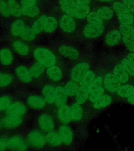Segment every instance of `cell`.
<instances>
[{
    "mask_svg": "<svg viewBox=\"0 0 134 151\" xmlns=\"http://www.w3.org/2000/svg\"><path fill=\"white\" fill-rule=\"evenodd\" d=\"M33 56L37 62L46 68L56 65L57 62L56 55L45 47L35 48L33 50Z\"/></svg>",
    "mask_w": 134,
    "mask_h": 151,
    "instance_id": "6da1fadb",
    "label": "cell"
},
{
    "mask_svg": "<svg viewBox=\"0 0 134 151\" xmlns=\"http://www.w3.org/2000/svg\"><path fill=\"white\" fill-rule=\"evenodd\" d=\"M28 145L34 149H42L46 144V137L38 130H33L28 133L27 137Z\"/></svg>",
    "mask_w": 134,
    "mask_h": 151,
    "instance_id": "7a4b0ae2",
    "label": "cell"
},
{
    "mask_svg": "<svg viewBox=\"0 0 134 151\" xmlns=\"http://www.w3.org/2000/svg\"><path fill=\"white\" fill-rule=\"evenodd\" d=\"M90 65L87 62L82 61L76 64L70 71L72 80L79 83L85 74L90 70Z\"/></svg>",
    "mask_w": 134,
    "mask_h": 151,
    "instance_id": "3957f363",
    "label": "cell"
},
{
    "mask_svg": "<svg viewBox=\"0 0 134 151\" xmlns=\"http://www.w3.org/2000/svg\"><path fill=\"white\" fill-rule=\"evenodd\" d=\"M58 53L61 56L71 60H77L80 57V52L77 48L69 44H62L58 48Z\"/></svg>",
    "mask_w": 134,
    "mask_h": 151,
    "instance_id": "277c9868",
    "label": "cell"
},
{
    "mask_svg": "<svg viewBox=\"0 0 134 151\" xmlns=\"http://www.w3.org/2000/svg\"><path fill=\"white\" fill-rule=\"evenodd\" d=\"M122 84L113 73H107L103 79L104 87L108 92L111 93L118 92Z\"/></svg>",
    "mask_w": 134,
    "mask_h": 151,
    "instance_id": "5b68a950",
    "label": "cell"
},
{
    "mask_svg": "<svg viewBox=\"0 0 134 151\" xmlns=\"http://www.w3.org/2000/svg\"><path fill=\"white\" fill-rule=\"evenodd\" d=\"M38 124L42 131L47 133L54 131L55 127L54 118L47 113H43L38 117Z\"/></svg>",
    "mask_w": 134,
    "mask_h": 151,
    "instance_id": "8992f818",
    "label": "cell"
},
{
    "mask_svg": "<svg viewBox=\"0 0 134 151\" xmlns=\"http://www.w3.org/2000/svg\"><path fill=\"white\" fill-rule=\"evenodd\" d=\"M104 29V26L102 24H87L83 29V35L89 39L95 38L101 35Z\"/></svg>",
    "mask_w": 134,
    "mask_h": 151,
    "instance_id": "52a82bcc",
    "label": "cell"
},
{
    "mask_svg": "<svg viewBox=\"0 0 134 151\" xmlns=\"http://www.w3.org/2000/svg\"><path fill=\"white\" fill-rule=\"evenodd\" d=\"M27 140L19 135H14L9 137V150L14 151H25L28 149Z\"/></svg>",
    "mask_w": 134,
    "mask_h": 151,
    "instance_id": "ba28073f",
    "label": "cell"
},
{
    "mask_svg": "<svg viewBox=\"0 0 134 151\" xmlns=\"http://www.w3.org/2000/svg\"><path fill=\"white\" fill-rule=\"evenodd\" d=\"M15 74L17 79L24 83H29L34 80L29 68L23 65L17 67Z\"/></svg>",
    "mask_w": 134,
    "mask_h": 151,
    "instance_id": "9c48e42d",
    "label": "cell"
},
{
    "mask_svg": "<svg viewBox=\"0 0 134 151\" xmlns=\"http://www.w3.org/2000/svg\"><path fill=\"white\" fill-rule=\"evenodd\" d=\"M23 121V116L6 114L2 119L3 127L9 129H16L21 125Z\"/></svg>",
    "mask_w": 134,
    "mask_h": 151,
    "instance_id": "30bf717a",
    "label": "cell"
},
{
    "mask_svg": "<svg viewBox=\"0 0 134 151\" xmlns=\"http://www.w3.org/2000/svg\"><path fill=\"white\" fill-rule=\"evenodd\" d=\"M14 55L12 50L7 47L0 49V64L4 67H9L14 63Z\"/></svg>",
    "mask_w": 134,
    "mask_h": 151,
    "instance_id": "8fae6325",
    "label": "cell"
},
{
    "mask_svg": "<svg viewBox=\"0 0 134 151\" xmlns=\"http://www.w3.org/2000/svg\"><path fill=\"white\" fill-rule=\"evenodd\" d=\"M59 25L65 33H72L76 29V24L73 18L67 14L63 15L60 19Z\"/></svg>",
    "mask_w": 134,
    "mask_h": 151,
    "instance_id": "7c38bea8",
    "label": "cell"
},
{
    "mask_svg": "<svg viewBox=\"0 0 134 151\" xmlns=\"http://www.w3.org/2000/svg\"><path fill=\"white\" fill-rule=\"evenodd\" d=\"M27 111L25 104L21 102H16L12 103L5 110L6 114L14 116H23Z\"/></svg>",
    "mask_w": 134,
    "mask_h": 151,
    "instance_id": "4fadbf2b",
    "label": "cell"
},
{
    "mask_svg": "<svg viewBox=\"0 0 134 151\" xmlns=\"http://www.w3.org/2000/svg\"><path fill=\"white\" fill-rule=\"evenodd\" d=\"M58 132L64 144L70 145L72 143L74 139V134L70 127L67 125H62L59 128Z\"/></svg>",
    "mask_w": 134,
    "mask_h": 151,
    "instance_id": "5bb4252c",
    "label": "cell"
},
{
    "mask_svg": "<svg viewBox=\"0 0 134 151\" xmlns=\"http://www.w3.org/2000/svg\"><path fill=\"white\" fill-rule=\"evenodd\" d=\"M46 74L47 78L54 83L60 81L64 77V73L62 70L56 65L47 68L46 70Z\"/></svg>",
    "mask_w": 134,
    "mask_h": 151,
    "instance_id": "9a60e30c",
    "label": "cell"
},
{
    "mask_svg": "<svg viewBox=\"0 0 134 151\" xmlns=\"http://www.w3.org/2000/svg\"><path fill=\"white\" fill-rule=\"evenodd\" d=\"M42 97L46 102L49 104H54L56 98V88L52 85L44 86L42 89Z\"/></svg>",
    "mask_w": 134,
    "mask_h": 151,
    "instance_id": "2e32d148",
    "label": "cell"
},
{
    "mask_svg": "<svg viewBox=\"0 0 134 151\" xmlns=\"http://www.w3.org/2000/svg\"><path fill=\"white\" fill-rule=\"evenodd\" d=\"M29 106L36 110H41L44 108L47 102L42 97L37 95H31L27 99Z\"/></svg>",
    "mask_w": 134,
    "mask_h": 151,
    "instance_id": "e0dca14e",
    "label": "cell"
},
{
    "mask_svg": "<svg viewBox=\"0 0 134 151\" xmlns=\"http://www.w3.org/2000/svg\"><path fill=\"white\" fill-rule=\"evenodd\" d=\"M113 73L122 83H126L129 81L130 75L120 63H118L115 66L113 69Z\"/></svg>",
    "mask_w": 134,
    "mask_h": 151,
    "instance_id": "ac0fdd59",
    "label": "cell"
},
{
    "mask_svg": "<svg viewBox=\"0 0 134 151\" xmlns=\"http://www.w3.org/2000/svg\"><path fill=\"white\" fill-rule=\"evenodd\" d=\"M68 95L64 87L58 86L56 87V98L54 104L57 107L61 108L65 106L67 101Z\"/></svg>",
    "mask_w": 134,
    "mask_h": 151,
    "instance_id": "d6986e66",
    "label": "cell"
},
{
    "mask_svg": "<svg viewBox=\"0 0 134 151\" xmlns=\"http://www.w3.org/2000/svg\"><path fill=\"white\" fill-rule=\"evenodd\" d=\"M13 50L17 54L22 57L28 56L29 54V48L25 42L20 40H15L12 44Z\"/></svg>",
    "mask_w": 134,
    "mask_h": 151,
    "instance_id": "ffe728a7",
    "label": "cell"
},
{
    "mask_svg": "<svg viewBox=\"0 0 134 151\" xmlns=\"http://www.w3.org/2000/svg\"><path fill=\"white\" fill-rule=\"evenodd\" d=\"M46 143L52 147H59L61 146L63 143L59 132H55L52 131V132L48 133L46 136Z\"/></svg>",
    "mask_w": 134,
    "mask_h": 151,
    "instance_id": "44dd1931",
    "label": "cell"
},
{
    "mask_svg": "<svg viewBox=\"0 0 134 151\" xmlns=\"http://www.w3.org/2000/svg\"><path fill=\"white\" fill-rule=\"evenodd\" d=\"M122 38L120 31L117 29H113L110 31L106 35L105 42L109 46H115L120 42Z\"/></svg>",
    "mask_w": 134,
    "mask_h": 151,
    "instance_id": "7402d4cb",
    "label": "cell"
},
{
    "mask_svg": "<svg viewBox=\"0 0 134 151\" xmlns=\"http://www.w3.org/2000/svg\"><path fill=\"white\" fill-rule=\"evenodd\" d=\"M58 118L60 121L64 124H68L72 121L70 106H64L59 108L58 112Z\"/></svg>",
    "mask_w": 134,
    "mask_h": 151,
    "instance_id": "603a6c76",
    "label": "cell"
},
{
    "mask_svg": "<svg viewBox=\"0 0 134 151\" xmlns=\"http://www.w3.org/2000/svg\"><path fill=\"white\" fill-rule=\"evenodd\" d=\"M26 26L23 20L18 19L12 24L10 28V32L13 36L21 37Z\"/></svg>",
    "mask_w": 134,
    "mask_h": 151,
    "instance_id": "cb8c5ba5",
    "label": "cell"
},
{
    "mask_svg": "<svg viewBox=\"0 0 134 151\" xmlns=\"http://www.w3.org/2000/svg\"><path fill=\"white\" fill-rule=\"evenodd\" d=\"M113 101V99L110 95L103 94L97 101L93 104V108L95 110H100L109 106Z\"/></svg>",
    "mask_w": 134,
    "mask_h": 151,
    "instance_id": "d4e9b609",
    "label": "cell"
},
{
    "mask_svg": "<svg viewBox=\"0 0 134 151\" xmlns=\"http://www.w3.org/2000/svg\"><path fill=\"white\" fill-rule=\"evenodd\" d=\"M90 92L88 87L80 86L78 92L75 96V102L82 105L89 99Z\"/></svg>",
    "mask_w": 134,
    "mask_h": 151,
    "instance_id": "484cf974",
    "label": "cell"
},
{
    "mask_svg": "<svg viewBox=\"0 0 134 151\" xmlns=\"http://www.w3.org/2000/svg\"><path fill=\"white\" fill-rule=\"evenodd\" d=\"M45 67L38 62L34 63L29 68L33 76L34 80H38L42 77L45 73Z\"/></svg>",
    "mask_w": 134,
    "mask_h": 151,
    "instance_id": "4316f807",
    "label": "cell"
},
{
    "mask_svg": "<svg viewBox=\"0 0 134 151\" xmlns=\"http://www.w3.org/2000/svg\"><path fill=\"white\" fill-rule=\"evenodd\" d=\"M70 107L72 121L78 122L81 120L84 116V110L81 105L75 102Z\"/></svg>",
    "mask_w": 134,
    "mask_h": 151,
    "instance_id": "83f0119b",
    "label": "cell"
},
{
    "mask_svg": "<svg viewBox=\"0 0 134 151\" xmlns=\"http://www.w3.org/2000/svg\"><path fill=\"white\" fill-rule=\"evenodd\" d=\"M14 82V77L11 73L0 71V89L10 87Z\"/></svg>",
    "mask_w": 134,
    "mask_h": 151,
    "instance_id": "f1b7e54d",
    "label": "cell"
},
{
    "mask_svg": "<svg viewBox=\"0 0 134 151\" xmlns=\"http://www.w3.org/2000/svg\"><path fill=\"white\" fill-rule=\"evenodd\" d=\"M60 5L61 9L67 15L71 17H75V11L77 6L70 0H60Z\"/></svg>",
    "mask_w": 134,
    "mask_h": 151,
    "instance_id": "f546056e",
    "label": "cell"
},
{
    "mask_svg": "<svg viewBox=\"0 0 134 151\" xmlns=\"http://www.w3.org/2000/svg\"><path fill=\"white\" fill-rule=\"evenodd\" d=\"M58 24V21L54 17L52 16L47 17L44 24V31L46 33H52L56 30Z\"/></svg>",
    "mask_w": 134,
    "mask_h": 151,
    "instance_id": "4dcf8cb0",
    "label": "cell"
},
{
    "mask_svg": "<svg viewBox=\"0 0 134 151\" xmlns=\"http://www.w3.org/2000/svg\"><path fill=\"white\" fill-rule=\"evenodd\" d=\"M118 96L123 98H128L134 94V87L132 85H122L117 92Z\"/></svg>",
    "mask_w": 134,
    "mask_h": 151,
    "instance_id": "1f68e13d",
    "label": "cell"
},
{
    "mask_svg": "<svg viewBox=\"0 0 134 151\" xmlns=\"http://www.w3.org/2000/svg\"><path fill=\"white\" fill-rule=\"evenodd\" d=\"M64 88L68 96L74 97L75 96L78 92L80 85L72 80H69L64 85Z\"/></svg>",
    "mask_w": 134,
    "mask_h": 151,
    "instance_id": "d6a6232c",
    "label": "cell"
},
{
    "mask_svg": "<svg viewBox=\"0 0 134 151\" xmlns=\"http://www.w3.org/2000/svg\"><path fill=\"white\" fill-rule=\"evenodd\" d=\"M90 11L88 5H80L75 7V17L77 19H84L87 17Z\"/></svg>",
    "mask_w": 134,
    "mask_h": 151,
    "instance_id": "836d02e7",
    "label": "cell"
},
{
    "mask_svg": "<svg viewBox=\"0 0 134 151\" xmlns=\"http://www.w3.org/2000/svg\"><path fill=\"white\" fill-rule=\"evenodd\" d=\"M96 12L102 19L105 20H110L113 17V10L107 6H103L97 9Z\"/></svg>",
    "mask_w": 134,
    "mask_h": 151,
    "instance_id": "e575fe53",
    "label": "cell"
},
{
    "mask_svg": "<svg viewBox=\"0 0 134 151\" xmlns=\"http://www.w3.org/2000/svg\"><path fill=\"white\" fill-rule=\"evenodd\" d=\"M46 16L43 15L35 22L32 26V29L36 34H38L42 33L44 30V24L46 19Z\"/></svg>",
    "mask_w": 134,
    "mask_h": 151,
    "instance_id": "d590c367",
    "label": "cell"
},
{
    "mask_svg": "<svg viewBox=\"0 0 134 151\" xmlns=\"http://www.w3.org/2000/svg\"><path fill=\"white\" fill-rule=\"evenodd\" d=\"M7 3L10 14L15 17L21 15V7L15 1H8Z\"/></svg>",
    "mask_w": 134,
    "mask_h": 151,
    "instance_id": "8d00e7d4",
    "label": "cell"
},
{
    "mask_svg": "<svg viewBox=\"0 0 134 151\" xmlns=\"http://www.w3.org/2000/svg\"><path fill=\"white\" fill-rule=\"evenodd\" d=\"M21 14L26 17H34L39 13L40 10L35 6L31 7H21Z\"/></svg>",
    "mask_w": 134,
    "mask_h": 151,
    "instance_id": "74e56055",
    "label": "cell"
},
{
    "mask_svg": "<svg viewBox=\"0 0 134 151\" xmlns=\"http://www.w3.org/2000/svg\"><path fill=\"white\" fill-rule=\"evenodd\" d=\"M96 77V74L95 72L93 70H90L87 73L85 74L82 80L80 81L79 85L80 86L89 87Z\"/></svg>",
    "mask_w": 134,
    "mask_h": 151,
    "instance_id": "f35d334b",
    "label": "cell"
},
{
    "mask_svg": "<svg viewBox=\"0 0 134 151\" xmlns=\"http://www.w3.org/2000/svg\"><path fill=\"white\" fill-rule=\"evenodd\" d=\"M118 21L121 24L130 25L134 22V17L130 13L119 14L118 15Z\"/></svg>",
    "mask_w": 134,
    "mask_h": 151,
    "instance_id": "ab89813d",
    "label": "cell"
},
{
    "mask_svg": "<svg viewBox=\"0 0 134 151\" xmlns=\"http://www.w3.org/2000/svg\"><path fill=\"white\" fill-rule=\"evenodd\" d=\"M104 93V88L102 86L90 92L89 96V101L91 104H94L101 97Z\"/></svg>",
    "mask_w": 134,
    "mask_h": 151,
    "instance_id": "60d3db41",
    "label": "cell"
},
{
    "mask_svg": "<svg viewBox=\"0 0 134 151\" xmlns=\"http://www.w3.org/2000/svg\"><path fill=\"white\" fill-rule=\"evenodd\" d=\"M36 35V34L33 32L31 27L26 26L20 37L25 42H32L35 39Z\"/></svg>",
    "mask_w": 134,
    "mask_h": 151,
    "instance_id": "b9f144b4",
    "label": "cell"
},
{
    "mask_svg": "<svg viewBox=\"0 0 134 151\" xmlns=\"http://www.w3.org/2000/svg\"><path fill=\"white\" fill-rule=\"evenodd\" d=\"M12 103L11 97L8 95L0 96V112L5 110Z\"/></svg>",
    "mask_w": 134,
    "mask_h": 151,
    "instance_id": "7bdbcfd3",
    "label": "cell"
},
{
    "mask_svg": "<svg viewBox=\"0 0 134 151\" xmlns=\"http://www.w3.org/2000/svg\"><path fill=\"white\" fill-rule=\"evenodd\" d=\"M87 21L89 23L94 24H102L103 23V19L97 14L96 12H92L90 13L87 17Z\"/></svg>",
    "mask_w": 134,
    "mask_h": 151,
    "instance_id": "ee69618b",
    "label": "cell"
},
{
    "mask_svg": "<svg viewBox=\"0 0 134 151\" xmlns=\"http://www.w3.org/2000/svg\"><path fill=\"white\" fill-rule=\"evenodd\" d=\"M113 9L114 11L118 14L130 13V10L124 3L121 2H115L113 5Z\"/></svg>",
    "mask_w": 134,
    "mask_h": 151,
    "instance_id": "f6af8a7d",
    "label": "cell"
},
{
    "mask_svg": "<svg viewBox=\"0 0 134 151\" xmlns=\"http://www.w3.org/2000/svg\"><path fill=\"white\" fill-rule=\"evenodd\" d=\"M123 41L127 49L134 52V36H123Z\"/></svg>",
    "mask_w": 134,
    "mask_h": 151,
    "instance_id": "bcb514c9",
    "label": "cell"
},
{
    "mask_svg": "<svg viewBox=\"0 0 134 151\" xmlns=\"http://www.w3.org/2000/svg\"><path fill=\"white\" fill-rule=\"evenodd\" d=\"M103 84V79L102 78V77L97 76L95 78V79L93 81V82L88 87L90 93L93 91L94 90L101 87L102 86Z\"/></svg>",
    "mask_w": 134,
    "mask_h": 151,
    "instance_id": "7dc6e473",
    "label": "cell"
},
{
    "mask_svg": "<svg viewBox=\"0 0 134 151\" xmlns=\"http://www.w3.org/2000/svg\"><path fill=\"white\" fill-rule=\"evenodd\" d=\"M119 29L123 36H134V28L130 25L121 24Z\"/></svg>",
    "mask_w": 134,
    "mask_h": 151,
    "instance_id": "c3c4849f",
    "label": "cell"
},
{
    "mask_svg": "<svg viewBox=\"0 0 134 151\" xmlns=\"http://www.w3.org/2000/svg\"><path fill=\"white\" fill-rule=\"evenodd\" d=\"M0 14L4 17L10 15L8 3L5 0H0Z\"/></svg>",
    "mask_w": 134,
    "mask_h": 151,
    "instance_id": "681fc988",
    "label": "cell"
},
{
    "mask_svg": "<svg viewBox=\"0 0 134 151\" xmlns=\"http://www.w3.org/2000/svg\"><path fill=\"white\" fill-rule=\"evenodd\" d=\"M120 64H122L124 68L125 69L129 75L134 76V66L126 58L122 60Z\"/></svg>",
    "mask_w": 134,
    "mask_h": 151,
    "instance_id": "f907efd6",
    "label": "cell"
},
{
    "mask_svg": "<svg viewBox=\"0 0 134 151\" xmlns=\"http://www.w3.org/2000/svg\"><path fill=\"white\" fill-rule=\"evenodd\" d=\"M9 150V137L3 135L0 137V151Z\"/></svg>",
    "mask_w": 134,
    "mask_h": 151,
    "instance_id": "816d5d0a",
    "label": "cell"
},
{
    "mask_svg": "<svg viewBox=\"0 0 134 151\" xmlns=\"http://www.w3.org/2000/svg\"><path fill=\"white\" fill-rule=\"evenodd\" d=\"M36 3V0H21V7H31L35 6Z\"/></svg>",
    "mask_w": 134,
    "mask_h": 151,
    "instance_id": "f5cc1de1",
    "label": "cell"
},
{
    "mask_svg": "<svg viewBox=\"0 0 134 151\" xmlns=\"http://www.w3.org/2000/svg\"><path fill=\"white\" fill-rule=\"evenodd\" d=\"M123 3L130 9V11L134 13V0H123Z\"/></svg>",
    "mask_w": 134,
    "mask_h": 151,
    "instance_id": "db71d44e",
    "label": "cell"
},
{
    "mask_svg": "<svg viewBox=\"0 0 134 151\" xmlns=\"http://www.w3.org/2000/svg\"><path fill=\"white\" fill-rule=\"evenodd\" d=\"M76 6L80 5H88L90 2V0H70Z\"/></svg>",
    "mask_w": 134,
    "mask_h": 151,
    "instance_id": "11a10c76",
    "label": "cell"
},
{
    "mask_svg": "<svg viewBox=\"0 0 134 151\" xmlns=\"http://www.w3.org/2000/svg\"><path fill=\"white\" fill-rule=\"evenodd\" d=\"M126 59L134 66V53L131 52L127 55Z\"/></svg>",
    "mask_w": 134,
    "mask_h": 151,
    "instance_id": "9f6ffc18",
    "label": "cell"
},
{
    "mask_svg": "<svg viewBox=\"0 0 134 151\" xmlns=\"http://www.w3.org/2000/svg\"><path fill=\"white\" fill-rule=\"evenodd\" d=\"M127 101L129 104L134 105V94L131 97H129L127 98Z\"/></svg>",
    "mask_w": 134,
    "mask_h": 151,
    "instance_id": "6f0895ef",
    "label": "cell"
},
{
    "mask_svg": "<svg viewBox=\"0 0 134 151\" xmlns=\"http://www.w3.org/2000/svg\"><path fill=\"white\" fill-rule=\"evenodd\" d=\"M99 1L102 2H113L114 0H99Z\"/></svg>",
    "mask_w": 134,
    "mask_h": 151,
    "instance_id": "680465c9",
    "label": "cell"
},
{
    "mask_svg": "<svg viewBox=\"0 0 134 151\" xmlns=\"http://www.w3.org/2000/svg\"><path fill=\"white\" fill-rule=\"evenodd\" d=\"M3 127L2 119H0V130L2 129Z\"/></svg>",
    "mask_w": 134,
    "mask_h": 151,
    "instance_id": "91938a15",
    "label": "cell"
},
{
    "mask_svg": "<svg viewBox=\"0 0 134 151\" xmlns=\"http://www.w3.org/2000/svg\"><path fill=\"white\" fill-rule=\"evenodd\" d=\"M8 1H14V0H8Z\"/></svg>",
    "mask_w": 134,
    "mask_h": 151,
    "instance_id": "94428289",
    "label": "cell"
},
{
    "mask_svg": "<svg viewBox=\"0 0 134 151\" xmlns=\"http://www.w3.org/2000/svg\"></svg>",
    "mask_w": 134,
    "mask_h": 151,
    "instance_id": "6125c7cd",
    "label": "cell"
}]
</instances>
